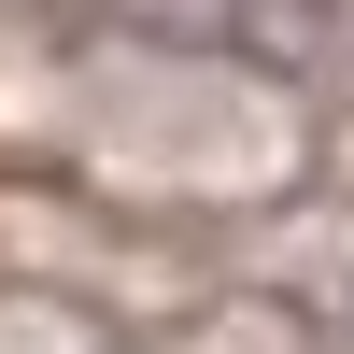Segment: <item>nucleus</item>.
I'll return each instance as SVG.
<instances>
[{"mask_svg":"<svg viewBox=\"0 0 354 354\" xmlns=\"http://www.w3.org/2000/svg\"><path fill=\"white\" fill-rule=\"evenodd\" d=\"M113 15L156 28V43H198V57H255V71L326 43V0H113Z\"/></svg>","mask_w":354,"mask_h":354,"instance_id":"f257e3e1","label":"nucleus"}]
</instances>
